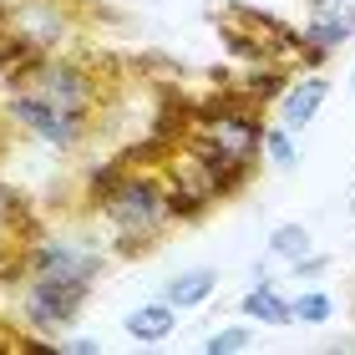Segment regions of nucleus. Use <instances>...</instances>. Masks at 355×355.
<instances>
[{"label": "nucleus", "instance_id": "obj_1", "mask_svg": "<svg viewBox=\"0 0 355 355\" xmlns=\"http://www.w3.org/2000/svg\"><path fill=\"white\" fill-rule=\"evenodd\" d=\"M6 117L56 153H71L96 122V76L51 51L21 76H6Z\"/></svg>", "mask_w": 355, "mask_h": 355}, {"label": "nucleus", "instance_id": "obj_2", "mask_svg": "<svg viewBox=\"0 0 355 355\" xmlns=\"http://www.w3.org/2000/svg\"><path fill=\"white\" fill-rule=\"evenodd\" d=\"M102 214L112 218V229H117V254H142L148 244L163 239V229L173 223L168 214V188H163V173L132 163V173L117 183V193L102 203Z\"/></svg>", "mask_w": 355, "mask_h": 355}, {"label": "nucleus", "instance_id": "obj_3", "mask_svg": "<svg viewBox=\"0 0 355 355\" xmlns=\"http://www.w3.org/2000/svg\"><path fill=\"white\" fill-rule=\"evenodd\" d=\"M92 284L96 279H26V325L31 330H46L56 340L67 325H76V315H82V304L92 300Z\"/></svg>", "mask_w": 355, "mask_h": 355}, {"label": "nucleus", "instance_id": "obj_4", "mask_svg": "<svg viewBox=\"0 0 355 355\" xmlns=\"http://www.w3.org/2000/svg\"><path fill=\"white\" fill-rule=\"evenodd\" d=\"M279 96H284V102H279V127H289V132H304V127L315 122V112L325 107L330 82H325V76H300V82L284 87Z\"/></svg>", "mask_w": 355, "mask_h": 355}, {"label": "nucleus", "instance_id": "obj_5", "mask_svg": "<svg viewBox=\"0 0 355 355\" xmlns=\"http://www.w3.org/2000/svg\"><path fill=\"white\" fill-rule=\"evenodd\" d=\"M239 310H244L249 320H264V325H295V300H284L264 274H259V284L239 300Z\"/></svg>", "mask_w": 355, "mask_h": 355}, {"label": "nucleus", "instance_id": "obj_6", "mask_svg": "<svg viewBox=\"0 0 355 355\" xmlns=\"http://www.w3.org/2000/svg\"><path fill=\"white\" fill-rule=\"evenodd\" d=\"M214 289H218L214 269H183V274H173V279L163 284V300L173 304V310H193V304H203Z\"/></svg>", "mask_w": 355, "mask_h": 355}, {"label": "nucleus", "instance_id": "obj_7", "mask_svg": "<svg viewBox=\"0 0 355 355\" xmlns=\"http://www.w3.org/2000/svg\"><path fill=\"white\" fill-rule=\"evenodd\" d=\"M122 325H127V335H132V340H168L173 325H178V310H173L168 300H157V304H142V310H132Z\"/></svg>", "mask_w": 355, "mask_h": 355}, {"label": "nucleus", "instance_id": "obj_8", "mask_svg": "<svg viewBox=\"0 0 355 355\" xmlns=\"http://www.w3.org/2000/svg\"><path fill=\"white\" fill-rule=\"evenodd\" d=\"M269 254H274V259L300 264L304 254H310V229H304V223H279V229H274V239H269Z\"/></svg>", "mask_w": 355, "mask_h": 355}, {"label": "nucleus", "instance_id": "obj_9", "mask_svg": "<svg viewBox=\"0 0 355 355\" xmlns=\"http://www.w3.org/2000/svg\"><path fill=\"white\" fill-rule=\"evenodd\" d=\"M355 36V26L350 21H315V15H310V26H304V41H315L320 46V51H340V46Z\"/></svg>", "mask_w": 355, "mask_h": 355}, {"label": "nucleus", "instance_id": "obj_10", "mask_svg": "<svg viewBox=\"0 0 355 355\" xmlns=\"http://www.w3.org/2000/svg\"><path fill=\"white\" fill-rule=\"evenodd\" d=\"M249 345H254V330H249V325L214 330V335L203 340V350H208V355H234V350H249Z\"/></svg>", "mask_w": 355, "mask_h": 355}, {"label": "nucleus", "instance_id": "obj_11", "mask_svg": "<svg viewBox=\"0 0 355 355\" xmlns=\"http://www.w3.org/2000/svg\"><path fill=\"white\" fill-rule=\"evenodd\" d=\"M264 153H269L279 168H295V163H300V153H295V132H289V127H269V132H264Z\"/></svg>", "mask_w": 355, "mask_h": 355}, {"label": "nucleus", "instance_id": "obj_12", "mask_svg": "<svg viewBox=\"0 0 355 355\" xmlns=\"http://www.w3.org/2000/svg\"><path fill=\"white\" fill-rule=\"evenodd\" d=\"M330 315H335L330 295H300L295 300V320H300V325H325Z\"/></svg>", "mask_w": 355, "mask_h": 355}, {"label": "nucleus", "instance_id": "obj_13", "mask_svg": "<svg viewBox=\"0 0 355 355\" xmlns=\"http://www.w3.org/2000/svg\"><path fill=\"white\" fill-rule=\"evenodd\" d=\"M315 21H350L355 26V0H304Z\"/></svg>", "mask_w": 355, "mask_h": 355}, {"label": "nucleus", "instance_id": "obj_14", "mask_svg": "<svg viewBox=\"0 0 355 355\" xmlns=\"http://www.w3.org/2000/svg\"><path fill=\"white\" fill-rule=\"evenodd\" d=\"M56 350H71V355H96V340H56Z\"/></svg>", "mask_w": 355, "mask_h": 355}, {"label": "nucleus", "instance_id": "obj_15", "mask_svg": "<svg viewBox=\"0 0 355 355\" xmlns=\"http://www.w3.org/2000/svg\"><path fill=\"white\" fill-rule=\"evenodd\" d=\"M350 214H355V193H350Z\"/></svg>", "mask_w": 355, "mask_h": 355}, {"label": "nucleus", "instance_id": "obj_16", "mask_svg": "<svg viewBox=\"0 0 355 355\" xmlns=\"http://www.w3.org/2000/svg\"><path fill=\"white\" fill-rule=\"evenodd\" d=\"M350 87H355V71H350Z\"/></svg>", "mask_w": 355, "mask_h": 355}]
</instances>
